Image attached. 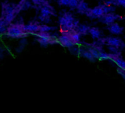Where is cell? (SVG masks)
I'll return each instance as SVG.
<instances>
[{
    "label": "cell",
    "mask_w": 125,
    "mask_h": 113,
    "mask_svg": "<svg viewBox=\"0 0 125 113\" xmlns=\"http://www.w3.org/2000/svg\"><path fill=\"white\" fill-rule=\"evenodd\" d=\"M78 24V20L69 12H65L59 17V25L61 29V32L75 30Z\"/></svg>",
    "instance_id": "cell-1"
},
{
    "label": "cell",
    "mask_w": 125,
    "mask_h": 113,
    "mask_svg": "<svg viewBox=\"0 0 125 113\" xmlns=\"http://www.w3.org/2000/svg\"><path fill=\"white\" fill-rule=\"evenodd\" d=\"M114 8L110 6L109 5H99L93 8H90L86 13V16L91 19H99L104 15L108 13H111L114 10Z\"/></svg>",
    "instance_id": "cell-2"
},
{
    "label": "cell",
    "mask_w": 125,
    "mask_h": 113,
    "mask_svg": "<svg viewBox=\"0 0 125 113\" xmlns=\"http://www.w3.org/2000/svg\"><path fill=\"white\" fill-rule=\"evenodd\" d=\"M24 24L21 23L11 24L7 27L6 29V35L9 38L19 39L24 38L28 36V33H27L24 29Z\"/></svg>",
    "instance_id": "cell-3"
},
{
    "label": "cell",
    "mask_w": 125,
    "mask_h": 113,
    "mask_svg": "<svg viewBox=\"0 0 125 113\" xmlns=\"http://www.w3.org/2000/svg\"><path fill=\"white\" fill-rule=\"evenodd\" d=\"M35 38L37 41L42 46L58 43V38H57L55 36L52 35L49 32H37L35 33Z\"/></svg>",
    "instance_id": "cell-4"
},
{
    "label": "cell",
    "mask_w": 125,
    "mask_h": 113,
    "mask_svg": "<svg viewBox=\"0 0 125 113\" xmlns=\"http://www.w3.org/2000/svg\"><path fill=\"white\" fill-rule=\"evenodd\" d=\"M55 15L54 8L49 4H46L41 8V13L39 16V19L45 23H48L50 18Z\"/></svg>",
    "instance_id": "cell-5"
},
{
    "label": "cell",
    "mask_w": 125,
    "mask_h": 113,
    "mask_svg": "<svg viewBox=\"0 0 125 113\" xmlns=\"http://www.w3.org/2000/svg\"><path fill=\"white\" fill-rule=\"evenodd\" d=\"M98 42L102 44H106L108 46H112L117 48L118 49L122 48L125 46V44L124 41L119 38H115V37H107L104 38H99L98 40Z\"/></svg>",
    "instance_id": "cell-6"
},
{
    "label": "cell",
    "mask_w": 125,
    "mask_h": 113,
    "mask_svg": "<svg viewBox=\"0 0 125 113\" xmlns=\"http://www.w3.org/2000/svg\"><path fill=\"white\" fill-rule=\"evenodd\" d=\"M121 19H123V18L120 15L116 14L113 12H111V13H106L103 16H102L100 19H99V21L101 23H103L107 26L115 22L116 21H121Z\"/></svg>",
    "instance_id": "cell-7"
},
{
    "label": "cell",
    "mask_w": 125,
    "mask_h": 113,
    "mask_svg": "<svg viewBox=\"0 0 125 113\" xmlns=\"http://www.w3.org/2000/svg\"><path fill=\"white\" fill-rule=\"evenodd\" d=\"M58 43L66 48H72L76 45L66 32L61 33V35L58 38Z\"/></svg>",
    "instance_id": "cell-8"
},
{
    "label": "cell",
    "mask_w": 125,
    "mask_h": 113,
    "mask_svg": "<svg viewBox=\"0 0 125 113\" xmlns=\"http://www.w3.org/2000/svg\"><path fill=\"white\" fill-rule=\"evenodd\" d=\"M110 56V60H113L118 68H121L124 70H125V60H124L120 54H109Z\"/></svg>",
    "instance_id": "cell-9"
},
{
    "label": "cell",
    "mask_w": 125,
    "mask_h": 113,
    "mask_svg": "<svg viewBox=\"0 0 125 113\" xmlns=\"http://www.w3.org/2000/svg\"><path fill=\"white\" fill-rule=\"evenodd\" d=\"M83 0H57L59 5L66 6L72 8H77L80 2Z\"/></svg>",
    "instance_id": "cell-10"
},
{
    "label": "cell",
    "mask_w": 125,
    "mask_h": 113,
    "mask_svg": "<svg viewBox=\"0 0 125 113\" xmlns=\"http://www.w3.org/2000/svg\"><path fill=\"white\" fill-rule=\"evenodd\" d=\"M107 30L113 35H121L124 32V27L120 26L118 23L114 22L110 25H107Z\"/></svg>",
    "instance_id": "cell-11"
},
{
    "label": "cell",
    "mask_w": 125,
    "mask_h": 113,
    "mask_svg": "<svg viewBox=\"0 0 125 113\" xmlns=\"http://www.w3.org/2000/svg\"><path fill=\"white\" fill-rule=\"evenodd\" d=\"M40 27L41 24L35 22V23H30L27 25H24V29L27 33H37L40 31Z\"/></svg>",
    "instance_id": "cell-12"
},
{
    "label": "cell",
    "mask_w": 125,
    "mask_h": 113,
    "mask_svg": "<svg viewBox=\"0 0 125 113\" xmlns=\"http://www.w3.org/2000/svg\"><path fill=\"white\" fill-rule=\"evenodd\" d=\"M66 32V33L70 37V38L72 39V40L76 45L80 43L82 35H80V34L79 32H77L76 30H72V31H70V32Z\"/></svg>",
    "instance_id": "cell-13"
},
{
    "label": "cell",
    "mask_w": 125,
    "mask_h": 113,
    "mask_svg": "<svg viewBox=\"0 0 125 113\" xmlns=\"http://www.w3.org/2000/svg\"><path fill=\"white\" fill-rule=\"evenodd\" d=\"M80 54L83 56V57L88 59L89 61L94 63L96 61V58L94 57V56H93V54L89 51V50L87 48V49H85V48H80Z\"/></svg>",
    "instance_id": "cell-14"
},
{
    "label": "cell",
    "mask_w": 125,
    "mask_h": 113,
    "mask_svg": "<svg viewBox=\"0 0 125 113\" xmlns=\"http://www.w3.org/2000/svg\"><path fill=\"white\" fill-rule=\"evenodd\" d=\"M76 9H77V11L78 13L83 14H83L85 15L86 13H87V12L88 11V10L90 9V8H89L88 5L83 0V1H81V2H80L79 5L77 6V8Z\"/></svg>",
    "instance_id": "cell-15"
},
{
    "label": "cell",
    "mask_w": 125,
    "mask_h": 113,
    "mask_svg": "<svg viewBox=\"0 0 125 113\" xmlns=\"http://www.w3.org/2000/svg\"><path fill=\"white\" fill-rule=\"evenodd\" d=\"M91 38L93 39H99L102 35V32L100 31V29L98 27H91L90 30H89V33H88Z\"/></svg>",
    "instance_id": "cell-16"
},
{
    "label": "cell",
    "mask_w": 125,
    "mask_h": 113,
    "mask_svg": "<svg viewBox=\"0 0 125 113\" xmlns=\"http://www.w3.org/2000/svg\"><path fill=\"white\" fill-rule=\"evenodd\" d=\"M90 27H88V26H87V25H85V24H78V26L77 27V28H76V31L77 32H79L80 35H87V34H88L89 33V30H90Z\"/></svg>",
    "instance_id": "cell-17"
},
{
    "label": "cell",
    "mask_w": 125,
    "mask_h": 113,
    "mask_svg": "<svg viewBox=\"0 0 125 113\" xmlns=\"http://www.w3.org/2000/svg\"><path fill=\"white\" fill-rule=\"evenodd\" d=\"M107 5H114L117 6H121L125 8V0H109L106 2Z\"/></svg>",
    "instance_id": "cell-18"
},
{
    "label": "cell",
    "mask_w": 125,
    "mask_h": 113,
    "mask_svg": "<svg viewBox=\"0 0 125 113\" xmlns=\"http://www.w3.org/2000/svg\"><path fill=\"white\" fill-rule=\"evenodd\" d=\"M88 45H89V44H88ZM88 49L89 51L93 54V56H94V57H95L96 59H97V60L99 59V55H100V52H101V51H98L97 49H96L95 48H94L93 46H90V45L88 46Z\"/></svg>",
    "instance_id": "cell-19"
},
{
    "label": "cell",
    "mask_w": 125,
    "mask_h": 113,
    "mask_svg": "<svg viewBox=\"0 0 125 113\" xmlns=\"http://www.w3.org/2000/svg\"><path fill=\"white\" fill-rule=\"evenodd\" d=\"M54 28L52 27H49L47 25L45 24H41L40 27V31L39 32H49V31L54 29Z\"/></svg>",
    "instance_id": "cell-20"
},
{
    "label": "cell",
    "mask_w": 125,
    "mask_h": 113,
    "mask_svg": "<svg viewBox=\"0 0 125 113\" xmlns=\"http://www.w3.org/2000/svg\"><path fill=\"white\" fill-rule=\"evenodd\" d=\"M32 2L35 5H38L41 7L48 4V0H32Z\"/></svg>",
    "instance_id": "cell-21"
},
{
    "label": "cell",
    "mask_w": 125,
    "mask_h": 113,
    "mask_svg": "<svg viewBox=\"0 0 125 113\" xmlns=\"http://www.w3.org/2000/svg\"><path fill=\"white\" fill-rule=\"evenodd\" d=\"M99 60H110V56L109 54H106L104 51H101L100 52V55H99Z\"/></svg>",
    "instance_id": "cell-22"
},
{
    "label": "cell",
    "mask_w": 125,
    "mask_h": 113,
    "mask_svg": "<svg viewBox=\"0 0 125 113\" xmlns=\"http://www.w3.org/2000/svg\"><path fill=\"white\" fill-rule=\"evenodd\" d=\"M117 72L118 73V74H120L122 78L125 80V70L121 68H117Z\"/></svg>",
    "instance_id": "cell-23"
},
{
    "label": "cell",
    "mask_w": 125,
    "mask_h": 113,
    "mask_svg": "<svg viewBox=\"0 0 125 113\" xmlns=\"http://www.w3.org/2000/svg\"><path fill=\"white\" fill-rule=\"evenodd\" d=\"M124 19H125V17H124Z\"/></svg>",
    "instance_id": "cell-24"
}]
</instances>
